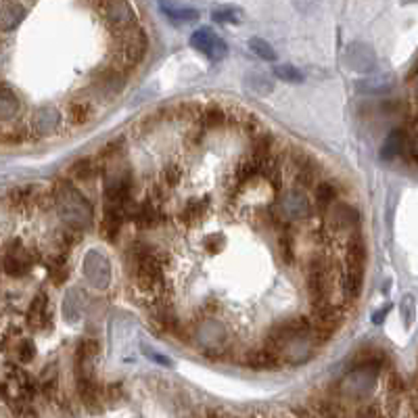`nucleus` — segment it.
I'll list each match as a JSON object with an SVG mask.
<instances>
[{"label":"nucleus","instance_id":"nucleus-25","mask_svg":"<svg viewBox=\"0 0 418 418\" xmlns=\"http://www.w3.org/2000/svg\"><path fill=\"white\" fill-rule=\"evenodd\" d=\"M30 140H34V130L30 126H26V124L5 128V132H3V142L7 147H11V144H26Z\"/></svg>","mask_w":418,"mask_h":418},{"label":"nucleus","instance_id":"nucleus-16","mask_svg":"<svg viewBox=\"0 0 418 418\" xmlns=\"http://www.w3.org/2000/svg\"><path fill=\"white\" fill-rule=\"evenodd\" d=\"M61 126V115L55 107H47V109H40L36 113V119H34V130L42 136H49L53 132H57Z\"/></svg>","mask_w":418,"mask_h":418},{"label":"nucleus","instance_id":"nucleus-12","mask_svg":"<svg viewBox=\"0 0 418 418\" xmlns=\"http://www.w3.org/2000/svg\"><path fill=\"white\" fill-rule=\"evenodd\" d=\"M124 84H126V76H124V72L117 69V67H109V69H105V72L99 76L97 88H99L101 97L111 99V97H115V94L122 92Z\"/></svg>","mask_w":418,"mask_h":418},{"label":"nucleus","instance_id":"nucleus-2","mask_svg":"<svg viewBox=\"0 0 418 418\" xmlns=\"http://www.w3.org/2000/svg\"><path fill=\"white\" fill-rule=\"evenodd\" d=\"M99 9H101L103 17L107 19V24L113 30H117L119 34L134 30L136 15H134V9L130 7L128 0H105Z\"/></svg>","mask_w":418,"mask_h":418},{"label":"nucleus","instance_id":"nucleus-15","mask_svg":"<svg viewBox=\"0 0 418 418\" xmlns=\"http://www.w3.org/2000/svg\"><path fill=\"white\" fill-rule=\"evenodd\" d=\"M207 201L205 199H192V201H188L186 205H184V209L180 212V216H178V222L182 224V226H197L203 218H205V214H207Z\"/></svg>","mask_w":418,"mask_h":418},{"label":"nucleus","instance_id":"nucleus-28","mask_svg":"<svg viewBox=\"0 0 418 418\" xmlns=\"http://www.w3.org/2000/svg\"><path fill=\"white\" fill-rule=\"evenodd\" d=\"M278 253L283 258V262L287 266H293L297 262V247H295V239L289 231L281 233L278 237Z\"/></svg>","mask_w":418,"mask_h":418},{"label":"nucleus","instance_id":"nucleus-8","mask_svg":"<svg viewBox=\"0 0 418 418\" xmlns=\"http://www.w3.org/2000/svg\"><path fill=\"white\" fill-rule=\"evenodd\" d=\"M97 341L84 339L76 347V376H92V364L97 358Z\"/></svg>","mask_w":418,"mask_h":418},{"label":"nucleus","instance_id":"nucleus-21","mask_svg":"<svg viewBox=\"0 0 418 418\" xmlns=\"http://www.w3.org/2000/svg\"><path fill=\"white\" fill-rule=\"evenodd\" d=\"M337 197H339V188L333 182H320L314 190L316 207L320 212H328V209L337 203Z\"/></svg>","mask_w":418,"mask_h":418},{"label":"nucleus","instance_id":"nucleus-48","mask_svg":"<svg viewBox=\"0 0 418 418\" xmlns=\"http://www.w3.org/2000/svg\"><path fill=\"white\" fill-rule=\"evenodd\" d=\"M205 249H207L209 253H218V251H222V249H224V241H218V239H207V241H205Z\"/></svg>","mask_w":418,"mask_h":418},{"label":"nucleus","instance_id":"nucleus-35","mask_svg":"<svg viewBox=\"0 0 418 418\" xmlns=\"http://www.w3.org/2000/svg\"><path fill=\"white\" fill-rule=\"evenodd\" d=\"M124 149H126V140H124V138H113V140H109L107 144H103V147L99 149V155H97V159H99V161L113 159V157L122 155V153H124Z\"/></svg>","mask_w":418,"mask_h":418},{"label":"nucleus","instance_id":"nucleus-20","mask_svg":"<svg viewBox=\"0 0 418 418\" xmlns=\"http://www.w3.org/2000/svg\"><path fill=\"white\" fill-rule=\"evenodd\" d=\"M94 109L88 101H72L65 109V117L72 126H84L92 119Z\"/></svg>","mask_w":418,"mask_h":418},{"label":"nucleus","instance_id":"nucleus-46","mask_svg":"<svg viewBox=\"0 0 418 418\" xmlns=\"http://www.w3.org/2000/svg\"><path fill=\"white\" fill-rule=\"evenodd\" d=\"M358 418H385V412L378 406H368L358 414Z\"/></svg>","mask_w":418,"mask_h":418},{"label":"nucleus","instance_id":"nucleus-33","mask_svg":"<svg viewBox=\"0 0 418 418\" xmlns=\"http://www.w3.org/2000/svg\"><path fill=\"white\" fill-rule=\"evenodd\" d=\"M180 182H182V167L176 161L165 163L161 169V184L167 186L169 190H174L176 186H180Z\"/></svg>","mask_w":418,"mask_h":418},{"label":"nucleus","instance_id":"nucleus-26","mask_svg":"<svg viewBox=\"0 0 418 418\" xmlns=\"http://www.w3.org/2000/svg\"><path fill=\"white\" fill-rule=\"evenodd\" d=\"M403 151H406V132L393 130V132L389 134V138L385 140L381 155H383V159H395V157L401 155Z\"/></svg>","mask_w":418,"mask_h":418},{"label":"nucleus","instance_id":"nucleus-50","mask_svg":"<svg viewBox=\"0 0 418 418\" xmlns=\"http://www.w3.org/2000/svg\"><path fill=\"white\" fill-rule=\"evenodd\" d=\"M387 312H389V308H385V310L376 312V314H374V318H372V320H374V324H381V320H383V318L387 316Z\"/></svg>","mask_w":418,"mask_h":418},{"label":"nucleus","instance_id":"nucleus-43","mask_svg":"<svg viewBox=\"0 0 418 418\" xmlns=\"http://www.w3.org/2000/svg\"><path fill=\"white\" fill-rule=\"evenodd\" d=\"M212 17H214V22H218V24H237V22L241 19V13L235 11V9H231V7H226V9L214 11Z\"/></svg>","mask_w":418,"mask_h":418},{"label":"nucleus","instance_id":"nucleus-42","mask_svg":"<svg viewBox=\"0 0 418 418\" xmlns=\"http://www.w3.org/2000/svg\"><path fill=\"white\" fill-rule=\"evenodd\" d=\"M406 155L410 157V161L418 163V128H412L406 134Z\"/></svg>","mask_w":418,"mask_h":418},{"label":"nucleus","instance_id":"nucleus-5","mask_svg":"<svg viewBox=\"0 0 418 418\" xmlns=\"http://www.w3.org/2000/svg\"><path fill=\"white\" fill-rule=\"evenodd\" d=\"M190 44H192V49H197L199 53L207 55L209 59H214V61L222 59V57L226 55V51H228L226 44H224V40H222L220 36H216L209 28L197 30V32L190 36Z\"/></svg>","mask_w":418,"mask_h":418},{"label":"nucleus","instance_id":"nucleus-7","mask_svg":"<svg viewBox=\"0 0 418 418\" xmlns=\"http://www.w3.org/2000/svg\"><path fill=\"white\" fill-rule=\"evenodd\" d=\"M42 190L38 186H19L7 192V203L13 209H38Z\"/></svg>","mask_w":418,"mask_h":418},{"label":"nucleus","instance_id":"nucleus-40","mask_svg":"<svg viewBox=\"0 0 418 418\" xmlns=\"http://www.w3.org/2000/svg\"><path fill=\"white\" fill-rule=\"evenodd\" d=\"M169 194H172V190L159 182V184H153V186H151V190H149V197H147V199H149V201H153L155 205L163 207V205L167 203Z\"/></svg>","mask_w":418,"mask_h":418},{"label":"nucleus","instance_id":"nucleus-27","mask_svg":"<svg viewBox=\"0 0 418 418\" xmlns=\"http://www.w3.org/2000/svg\"><path fill=\"white\" fill-rule=\"evenodd\" d=\"M274 144H276V138L268 132H262L258 136H253L251 140V151H253V157L256 159H266L270 155H274Z\"/></svg>","mask_w":418,"mask_h":418},{"label":"nucleus","instance_id":"nucleus-11","mask_svg":"<svg viewBox=\"0 0 418 418\" xmlns=\"http://www.w3.org/2000/svg\"><path fill=\"white\" fill-rule=\"evenodd\" d=\"M76 383H78V395H80L82 403L90 412H99L101 410V387L97 385L94 376H76Z\"/></svg>","mask_w":418,"mask_h":418},{"label":"nucleus","instance_id":"nucleus-45","mask_svg":"<svg viewBox=\"0 0 418 418\" xmlns=\"http://www.w3.org/2000/svg\"><path fill=\"white\" fill-rule=\"evenodd\" d=\"M203 136H205V128H201V126H190V130H188V134H186V142H188L190 147H199V144L203 142Z\"/></svg>","mask_w":418,"mask_h":418},{"label":"nucleus","instance_id":"nucleus-29","mask_svg":"<svg viewBox=\"0 0 418 418\" xmlns=\"http://www.w3.org/2000/svg\"><path fill=\"white\" fill-rule=\"evenodd\" d=\"M258 176H262V172H260V161H258L256 157L245 159V161L237 167V172H235L237 184H247V182H251L253 178H258Z\"/></svg>","mask_w":418,"mask_h":418},{"label":"nucleus","instance_id":"nucleus-19","mask_svg":"<svg viewBox=\"0 0 418 418\" xmlns=\"http://www.w3.org/2000/svg\"><path fill=\"white\" fill-rule=\"evenodd\" d=\"M22 109V101L17 99V94L11 90L9 84H3V92H0V117L5 122H11L17 117Z\"/></svg>","mask_w":418,"mask_h":418},{"label":"nucleus","instance_id":"nucleus-3","mask_svg":"<svg viewBox=\"0 0 418 418\" xmlns=\"http://www.w3.org/2000/svg\"><path fill=\"white\" fill-rule=\"evenodd\" d=\"M147 49H149V40H147V34L142 30H130L122 36V49H119V63L122 67L126 69H132L136 67L144 55H147Z\"/></svg>","mask_w":418,"mask_h":418},{"label":"nucleus","instance_id":"nucleus-10","mask_svg":"<svg viewBox=\"0 0 418 418\" xmlns=\"http://www.w3.org/2000/svg\"><path fill=\"white\" fill-rule=\"evenodd\" d=\"M26 322L32 328H47L51 322V314H49V297L44 293H38L26 314Z\"/></svg>","mask_w":418,"mask_h":418},{"label":"nucleus","instance_id":"nucleus-1","mask_svg":"<svg viewBox=\"0 0 418 418\" xmlns=\"http://www.w3.org/2000/svg\"><path fill=\"white\" fill-rule=\"evenodd\" d=\"M36 264V251H30L22 245V241H13L7 245V251H5V260H3V266H5V272L7 276L11 278H19V276H26L32 266Z\"/></svg>","mask_w":418,"mask_h":418},{"label":"nucleus","instance_id":"nucleus-36","mask_svg":"<svg viewBox=\"0 0 418 418\" xmlns=\"http://www.w3.org/2000/svg\"><path fill=\"white\" fill-rule=\"evenodd\" d=\"M403 381H401V376L397 374V372H389V376H387V399L395 406L397 403V399L401 397V393H403Z\"/></svg>","mask_w":418,"mask_h":418},{"label":"nucleus","instance_id":"nucleus-44","mask_svg":"<svg viewBox=\"0 0 418 418\" xmlns=\"http://www.w3.org/2000/svg\"><path fill=\"white\" fill-rule=\"evenodd\" d=\"M274 74H276V78L278 80H285V82H301V74L293 67V65H278L276 69H274Z\"/></svg>","mask_w":418,"mask_h":418},{"label":"nucleus","instance_id":"nucleus-6","mask_svg":"<svg viewBox=\"0 0 418 418\" xmlns=\"http://www.w3.org/2000/svg\"><path fill=\"white\" fill-rule=\"evenodd\" d=\"M126 222V214H124V207H111L105 205V212H103V220H101V235L105 241L115 243L122 231V224Z\"/></svg>","mask_w":418,"mask_h":418},{"label":"nucleus","instance_id":"nucleus-23","mask_svg":"<svg viewBox=\"0 0 418 418\" xmlns=\"http://www.w3.org/2000/svg\"><path fill=\"white\" fill-rule=\"evenodd\" d=\"M99 161V159H97ZM94 159H78L76 163H72L69 167V176L78 182H90L92 178H97L99 174V165Z\"/></svg>","mask_w":418,"mask_h":418},{"label":"nucleus","instance_id":"nucleus-30","mask_svg":"<svg viewBox=\"0 0 418 418\" xmlns=\"http://www.w3.org/2000/svg\"><path fill=\"white\" fill-rule=\"evenodd\" d=\"M345 260H347V266H364V262H366V243L360 237H353L349 241L347 251H345Z\"/></svg>","mask_w":418,"mask_h":418},{"label":"nucleus","instance_id":"nucleus-9","mask_svg":"<svg viewBox=\"0 0 418 418\" xmlns=\"http://www.w3.org/2000/svg\"><path fill=\"white\" fill-rule=\"evenodd\" d=\"M328 220L331 224L337 228V231H349V228H356L358 222H360V214L358 209L351 207V205H343V203H337L328 209Z\"/></svg>","mask_w":418,"mask_h":418},{"label":"nucleus","instance_id":"nucleus-14","mask_svg":"<svg viewBox=\"0 0 418 418\" xmlns=\"http://www.w3.org/2000/svg\"><path fill=\"white\" fill-rule=\"evenodd\" d=\"M228 109L220 103H207L201 109V122L199 126L205 130H212V128H222L228 124Z\"/></svg>","mask_w":418,"mask_h":418},{"label":"nucleus","instance_id":"nucleus-41","mask_svg":"<svg viewBox=\"0 0 418 418\" xmlns=\"http://www.w3.org/2000/svg\"><path fill=\"white\" fill-rule=\"evenodd\" d=\"M15 353H17V358H19V362H30V360L36 356V345H34V341L22 339V341L15 345Z\"/></svg>","mask_w":418,"mask_h":418},{"label":"nucleus","instance_id":"nucleus-31","mask_svg":"<svg viewBox=\"0 0 418 418\" xmlns=\"http://www.w3.org/2000/svg\"><path fill=\"white\" fill-rule=\"evenodd\" d=\"M161 11L169 17V19H176V22H194L199 17V13L194 9H186V7H178L174 3H165L161 0Z\"/></svg>","mask_w":418,"mask_h":418},{"label":"nucleus","instance_id":"nucleus-4","mask_svg":"<svg viewBox=\"0 0 418 418\" xmlns=\"http://www.w3.org/2000/svg\"><path fill=\"white\" fill-rule=\"evenodd\" d=\"M151 318H153V324L167 333V335H176V337H182V324H180V318L176 316L174 308L169 301H165L163 297L155 299L153 306H151Z\"/></svg>","mask_w":418,"mask_h":418},{"label":"nucleus","instance_id":"nucleus-49","mask_svg":"<svg viewBox=\"0 0 418 418\" xmlns=\"http://www.w3.org/2000/svg\"><path fill=\"white\" fill-rule=\"evenodd\" d=\"M107 395L111 397V399H115V397H119L122 395V385H109V389H107Z\"/></svg>","mask_w":418,"mask_h":418},{"label":"nucleus","instance_id":"nucleus-37","mask_svg":"<svg viewBox=\"0 0 418 418\" xmlns=\"http://www.w3.org/2000/svg\"><path fill=\"white\" fill-rule=\"evenodd\" d=\"M80 243V233L78 231H74V228H63L59 235H57V247H59V251H63V253H67L74 245H78Z\"/></svg>","mask_w":418,"mask_h":418},{"label":"nucleus","instance_id":"nucleus-32","mask_svg":"<svg viewBox=\"0 0 418 418\" xmlns=\"http://www.w3.org/2000/svg\"><path fill=\"white\" fill-rule=\"evenodd\" d=\"M316 412L322 418H347L345 408L335 399H318L316 401Z\"/></svg>","mask_w":418,"mask_h":418},{"label":"nucleus","instance_id":"nucleus-38","mask_svg":"<svg viewBox=\"0 0 418 418\" xmlns=\"http://www.w3.org/2000/svg\"><path fill=\"white\" fill-rule=\"evenodd\" d=\"M249 49H251L260 59H264V61H274V59H276L274 49H272L266 40H262V38H251V40H249Z\"/></svg>","mask_w":418,"mask_h":418},{"label":"nucleus","instance_id":"nucleus-51","mask_svg":"<svg viewBox=\"0 0 418 418\" xmlns=\"http://www.w3.org/2000/svg\"><path fill=\"white\" fill-rule=\"evenodd\" d=\"M289 418H295V416H289Z\"/></svg>","mask_w":418,"mask_h":418},{"label":"nucleus","instance_id":"nucleus-22","mask_svg":"<svg viewBox=\"0 0 418 418\" xmlns=\"http://www.w3.org/2000/svg\"><path fill=\"white\" fill-rule=\"evenodd\" d=\"M318 178H320V165L314 159L306 167H301L297 174H293L295 188H314L318 186Z\"/></svg>","mask_w":418,"mask_h":418},{"label":"nucleus","instance_id":"nucleus-47","mask_svg":"<svg viewBox=\"0 0 418 418\" xmlns=\"http://www.w3.org/2000/svg\"><path fill=\"white\" fill-rule=\"evenodd\" d=\"M410 406H412L414 414L418 416V374L414 376V383H412V389H410Z\"/></svg>","mask_w":418,"mask_h":418},{"label":"nucleus","instance_id":"nucleus-18","mask_svg":"<svg viewBox=\"0 0 418 418\" xmlns=\"http://www.w3.org/2000/svg\"><path fill=\"white\" fill-rule=\"evenodd\" d=\"M387 362V353L374 349V347H368V349H362L360 353H356V360H353V368L358 370H378L383 368Z\"/></svg>","mask_w":418,"mask_h":418},{"label":"nucleus","instance_id":"nucleus-24","mask_svg":"<svg viewBox=\"0 0 418 418\" xmlns=\"http://www.w3.org/2000/svg\"><path fill=\"white\" fill-rule=\"evenodd\" d=\"M24 15H26V11H24L22 5L13 3V0H5V3H3V13H0V22H3V30H5V32L13 30V28L24 19Z\"/></svg>","mask_w":418,"mask_h":418},{"label":"nucleus","instance_id":"nucleus-17","mask_svg":"<svg viewBox=\"0 0 418 418\" xmlns=\"http://www.w3.org/2000/svg\"><path fill=\"white\" fill-rule=\"evenodd\" d=\"M281 364V356L274 353L270 347H264V349H256V351H249L245 356V366L249 368H256V370H266V368H276Z\"/></svg>","mask_w":418,"mask_h":418},{"label":"nucleus","instance_id":"nucleus-13","mask_svg":"<svg viewBox=\"0 0 418 418\" xmlns=\"http://www.w3.org/2000/svg\"><path fill=\"white\" fill-rule=\"evenodd\" d=\"M364 285V266H347L341 276V289L347 301H356Z\"/></svg>","mask_w":418,"mask_h":418},{"label":"nucleus","instance_id":"nucleus-39","mask_svg":"<svg viewBox=\"0 0 418 418\" xmlns=\"http://www.w3.org/2000/svg\"><path fill=\"white\" fill-rule=\"evenodd\" d=\"M310 161H312V157H310L306 151H301V149H291L289 155H287V163H289V167H291L293 174H297V172H299L301 167H306Z\"/></svg>","mask_w":418,"mask_h":418},{"label":"nucleus","instance_id":"nucleus-34","mask_svg":"<svg viewBox=\"0 0 418 418\" xmlns=\"http://www.w3.org/2000/svg\"><path fill=\"white\" fill-rule=\"evenodd\" d=\"M239 128L247 134V136H258V134H262V124H260V119L253 115V113H249V111H243L241 109V113H239Z\"/></svg>","mask_w":418,"mask_h":418}]
</instances>
